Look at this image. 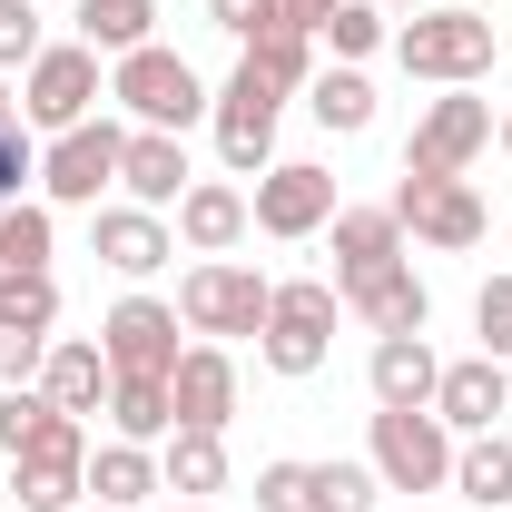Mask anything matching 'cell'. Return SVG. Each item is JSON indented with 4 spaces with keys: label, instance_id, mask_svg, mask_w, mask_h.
Wrapping results in <instances>:
<instances>
[{
    "label": "cell",
    "instance_id": "1",
    "mask_svg": "<svg viewBox=\"0 0 512 512\" xmlns=\"http://www.w3.org/2000/svg\"><path fill=\"white\" fill-rule=\"evenodd\" d=\"M493 20L483 10H414L404 30H394V60L414 69V79H434V89H473L483 69H493Z\"/></svg>",
    "mask_w": 512,
    "mask_h": 512
},
{
    "label": "cell",
    "instance_id": "2",
    "mask_svg": "<svg viewBox=\"0 0 512 512\" xmlns=\"http://www.w3.org/2000/svg\"><path fill=\"white\" fill-rule=\"evenodd\" d=\"M266 306H276V286H266L256 266H237V256H207V266L178 276V316H188L207 345H227V335H266Z\"/></svg>",
    "mask_w": 512,
    "mask_h": 512
},
{
    "label": "cell",
    "instance_id": "3",
    "mask_svg": "<svg viewBox=\"0 0 512 512\" xmlns=\"http://www.w3.org/2000/svg\"><path fill=\"white\" fill-rule=\"evenodd\" d=\"M375 483L384 493H434V483H453V434L434 404H375Z\"/></svg>",
    "mask_w": 512,
    "mask_h": 512
},
{
    "label": "cell",
    "instance_id": "4",
    "mask_svg": "<svg viewBox=\"0 0 512 512\" xmlns=\"http://www.w3.org/2000/svg\"><path fill=\"white\" fill-rule=\"evenodd\" d=\"M79 493H89V424L79 414H50L40 444L10 453V503L20 512H79Z\"/></svg>",
    "mask_w": 512,
    "mask_h": 512
},
{
    "label": "cell",
    "instance_id": "5",
    "mask_svg": "<svg viewBox=\"0 0 512 512\" xmlns=\"http://www.w3.org/2000/svg\"><path fill=\"white\" fill-rule=\"evenodd\" d=\"M109 99H119L138 128H188V119H207V79H197L178 50H128L119 69H109Z\"/></svg>",
    "mask_w": 512,
    "mask_h": 512
},
{
    "label": "cell",
    "instance_id": "6",
    "mask_svg": "<svg viewBox=\"0 0 512 512\" xmlns=\"http://www.w3.org/2000/svg\"><path fill=\"white\" fill-rule=\"evenodd\" d=\"M483 148H493V99L444 89V99L414 119V138H404V178H463Z\"/></svg>",
    "mask_w": 512,
    "mask_h": 512
},
{
    "label": "cell",
    "instance_id": "7",
    "mask_svg": "<svg viewBox=\"0 0 512 512\" xmlns=\"http://www.w3.org/2000/svg\"><path fill=\"white\" fill-rule=\"evenodd\" d=\"M325 345H335V286H325V276H296V286H276L256 355H266L276 375H316Z\"/></svg>",
    "mask_w": 512,
    "mask_h": 512
},
{
    "label": "cell",
    "instance_id": "8",
    "mask_svg": "<svg viewBox=\"0 0 512 512\" xmlns=\"http://www.w3.org/2000/svg\"><path fill=\"white\" fill-rule=\"evenodd\" d=\"M276 99H286V89L256 79L247 60H237V79L207 99V109H217V158H227L237 178H266V158H276Z\"/></svg>",
    "mask_w": 512,
    "mask_h": 512
},
{
    "label": "cell",
    "instance_id": "9",
    "mask_svg": "<svg viewBox=\"0 0 512 512\" xmlns=\"http://www.w3.org/2000/svg\"><path fill=\"white\" fill-rule=\"evenodd\" d=\"M119 148H128V128H109V119L60 128L50 158H40V188L60 197V207H99V197L119 188Z\"/></svg>",
    "mask_w": 512,
    "mask_h": 512
},
{
    "label": "cell",
    "instance_id": "10",
    "mask_svg": "<svg viewBox=\"0 0 512 512\" xmlns=\"http://www.w3.org/2000/svg\"><path fill=\"white\" fill-rule=\"evenodd\" d=\"M89 109H99V50H89V40L40 50V60H30V89H20V119L30 128H79Z\"/></svg>",
    "mask_w": 512,
    "mask_h": 512
},
{
    "label": "cell",
    "instance_id": "11",
    "mask_svg": "<svg viewBox=\"0 0 512 512\" xmlns=\"http://www.w3.org/2000/svg\"><path fill=\"white\" fill-rule=\"evenodd\" d=\"M99 355H109V375H168L188 345H178V306H158V296H119L109 325H99Z\"/></svg>",
    "mask_w": 512,
    "mask_h": 512
},
{
    "label": "cell",
    "instance_id": "12",
    "mask_svg": "<svg viewBox=\"0 0 512 512\" xmlns=\"http://www.w3.org/2000/svg\"><path fill=\"white\" fill-rule=\"evenodd\" d=\"M50 325H60V286H50V276L0 286V384H40V365H50Z\"/></svg>",
    "mask_w": 512,
    "mask_h": 512
},
{
    "label": "cell",
    "instance_id": "13",
    "mask_svg": "<svg viewBox=\"0 0 512 512\" xmlns=\"http://www.w3.org/2000/svg\"><path fill=\"white\" fill-rule=\"evenodd\" d=\"M247 217L266 227V237H316L325 217H335V178H325L316 158H286V168H266V178H256Z\"/></svg>",
    "mask_w": 512,
    "mask_h": 512
},
{
    "label": "cell",
    "instance_id": "14",
    "mask_svg": "<svg viewBox=\"0 0 512 512\" xmlns=\"http://www.w3.org/2000/svg\"><path fill=\"white\" fill-rule=\"evenodd\" d=\"M394 217H404L424 247H483V227H493L483 197L463 188V178H404V188H394Z\"/></svg>",
    "mask_w": 512,
    "mask_h": 512
},
{
    "label": "cell",
    "instance_id": "15",
    "mask_svg": "<svg viewBox=\"0 0 512 512\" xmlns=\"http://www.w3.org/2000/svg\"><path fill=\"white\" fill-rule=\"evenodd\" d=\"M168 404H178L188 434H227V414H237V355L227 345H188L168 365Z\"/></svg>",
    "mask_w": 512,
    "mask_h": 512
},
{
    "label": "cell",
    "instance_id": "16",
    "mask_svg": "<svg viewBox=\"0 0 512 512\" xmlns=\"http://www.w3.org/2000/svg\"><path fill=\"white\" fill-rule=\"evenodd\" d=\"M119 188H128V207H178V197L197 188L188 178V148H178V128H128V148H119Z\"/></svg>",
    "mask_w": 512,
    "mask_h": 512
},
{
    "label": "cell",
    "instance_id": "17",
    "mask_svg": "<svg viewBox=\"0 0 512 512\" xmlns=\"http://www.w3.org/2000/svg\"><path fill=\"white\" fill-rule=\"evenodd\" d=\"M325 227H335V296L384 276V266H404V217L394 207H335Z\"/></svg>",
    "mask_w": 512,
    "mask_h": 512
},
{
    "label": "cell",
    "instance_id": "18",
    "mask_svg": "<svg viewBox=\"0 0 512 512\" xmlns=\"http://www.w3.org/2000/svg\"><path fill=\"white\" fill-rule=\"evenodd\" d=\"M512 404V384L493 355H463V365H444V384H434V414H444V434H493Z\"/></svg>",
    "mask_w": 512,
    "mask_h": 512
},
{
    "label": "cell",
    "instance_id": "19",
    "mask_svg": "<svg viewBox=\"0 0 512 512\" xmlns=\"http://www.w3.org/2000/svg\"><path fill=\"white\" fill-rule=\"evenodd\" d=\"M89 237H99V266H119V276H158V266L178 256L158 207H99V227H89Z\"/></svg>",
    "mask_w": 512,
    "mask_h": 512
},
{
    "label": "cell",
    "instance_id": "20",
    "mask_svg": "<svg viewBox=\"0 0 512 512\" xmlns=\"http://www.w3.org/2000/svg\"><path fill=\"white\" fill-rule=\"evenodd\" d=\"M345 306L375 325V335H424V316H434V296H424L414 266H384V276H365V286H345Z\"/></svg>",
    "mask_w": 512,
    "mask_h": 512
},
{
    "label": "cell",
    "instance_id": "21",
    "mask_svg": "<svg viewBox=\"0 0 512 512\" xmlns=\"http://www.w3.org/2000/svg\"><path fill=\"white\" fill-rule=\"evenodd\" d=\"M365 375H375V404L404 414V404H434L444 365H434V345H424V335H375V365H365Z\"/></svg>",
    "mask_w": 512,
    "mask_h": 512
},
{
    "label": "cell",
    "instance_id": "22",
    "mask_svg": "<svg viewBox=\"0 0 512 512\" xmlns=\"http://www.w3.org/2000/svg\"><path fill=\"white\" fill-rule=\"evenodd\" d=\"M247 227H256V217H247V197L227 188V178H197V188L178 197V237H188L197 256H227Z\"/></svg>",
    "mask_w": 512,
    "mask_h": 512
},
{
    "label": "cell",
    "instance_id": "23",
    "mask_svg": "<svg viewBox=\"0 0 512 512\" xmlns=\"http://www.w3.org/2000/svg\"><path fill=\"white\" fill-rule=\"evenodd\" d=\"M109 384H119V375H109V355H99V345H50V365H40V394H50L60 414H79V424L109 404Z\"/></svg>",
    "mask_w": 512,
    "mask_h": 512
},
{
    "label": "cell",
    "instance_id": "24",
    "mask_svg": "<svg viewBox=\"0 0 512 512\" xmlns=\"http://www.w3.org/2000/svg\"><path fill=\"white\" fill-rule=\"evenodd\" d=\"M109 424H119V444H158V434H178L168 375H119V384H109Z\"/></svg>",
    "mask_w": 512,
    "mask_h": 512
},
{
    "label": "cell",
    "instance_id": "25",
    "mask_svg": "<svg viewBox=\"0 0 512 512\" xmlns=\"http://www.w3.org/2000/svg\"><path fill=\"white\" fill-rule=\"evenodd\" d=\"M158 483H168V493H227V444H217V434H188V424H178V434H168V453H158Z\"/></svg>",
    "mask_w": 512,
    "mask_h": 512
},
{
    "label": "cell",
    "instance_id": "26",
    "mask_svg": "<svg viewBox=\"0 0 512 512\" xmlns=\"http://www.w3.org/2000/svg\"><path fill=\"white\" fill-rule=\"evenodd\" d=\"M89 493H99L109 512H128V503H148V493H168V483H158L148 444H99L89 453Z\"/></svg>",
    "mask_w": 512,
    "mask_h": 512
},
{
    "label": "cell",
    "instance_id": "27",
    "mask_svg": "<svg viewBox=\"0 0 512 512\" xmlns=\"http://www.w3.org/2000/svg\"><path fill=\"white\" fill-rule=\"evenodd\" d=\"M148 30H158V0H79V40L109 50V60L148 50Z\"/></svg>",
    "mask_w": 512,
    "mask_h": 512
},
{
    "label": "cell",
    "instance_id": "28",
    "mask_svg": "<svg viewBox=\"0 0 512 512\" xmlns=\"http://www.w3.org/2000/svg\"><path fill=\"white\" fill-rule=\"evenodd\" d=\"M453 493H463V503H483V512L512 503V444H503V434H473V444L453 453Z\"/></svg>",
    "mask_w": 512,
    "mask_h": 512
},
{
    "label": "cell",
    "instance_id": "29",
    "mask_svg": "<svg viewBox=\"0 0 512 512\" xmlns=\"http://www.w3.org/2000/svg\"><path fill=\"white\" fill-rule=\"evenodd\" d=\"M20 276H50V207H0V286H20Z\"/></svg>",
    "mask_w": 512,
    "mask_h": 512
},
{
    "label": "cell",
    "instance_id": "30",
    "mask_svg": "<svg viewBox=\"0 0 512 512\" xmlns=\"http://www.w3.org/2000/svg\"><path fill=\"white\" fill-rule=\"evenodd\" d=\"M247 69H256V79H276V89H306V79H316V30H296V20L256 30V40H247Z\"/></svg>",
    "mask_w": 512,
    "mask_h": 512
},
{
    "label": "cell",
    "instance_id": "31",
    "mask_svg": "<svg viewBox=\"0 0 512 512\" xmlns=\"http://www.w3.org/2000/svg\"><path fill=\"white\" fill-rule=\"evenodd\" d=\"M306 89H316L306 109H316V119L335 128V138H355V128H375V89H365V69H316Z\"/></svg>",
    "mask_w": 512,
    "mask_h": 512
},
{
    "label": "cell",
    "instance_id": "32",
    "mask_svg": "<svg viewBox=\"0 0 512 512\" xmlns=\"http://www.w3.org/2000/svg\"><path fill=\"white\" fill-rule=\"evenodd\" d=\"M306 493H316V512H375L384 503L375 463H306Z\"/></svg>",
    "mask_w": 512,
    "mask_h": 512
},
{
    "label": "cell",
    "instance_id": "33",
    "mask_svg": "<svg viewBox=\"0 0 512 512\" xmlns=\"http://www.w3.org/2000/svg\"><path fill=\"white\" fill-rule=\"evenodd\" d=\"M50 414H60V404H50L40 384H0V453H30Z\"/></svg>",
    "mask_w": 512,
    "mask_h": 512
},
{
    "label": "cell",
    "instance_id": "34",
    "mask_svg": "<svg viewBox=\"0 0 512 512\" xmlns=\"http://www.w3.org/2000/svg\"><path fill=\"white\" fill-rule=\"evenodd\" d=\"M325 40H335V60H365V50H384V10L375 0H335L325 10Z\"/></svg>",
    "mask_w": 512,
    "mask_h": 512
},
{
    "label": "cell",
    "instance_id": "35",
    "mask_svg": "<svg viewBox=\"0 0 512 512\" xmlns=\"http://www.w3.org/2000/svg\"><path fill=\"white\" fill-rule=\"evenodd\" d=\"M473 325H483V355H493V365H512V266L473 296Z\"/></svg>",
    "mask_w": 512,
    "mask_h": 512
},
{
    "label": "cell",
    "instance_id": "36",
    "mask_svg": "<svg viewBox=\"0 0 512 512\" xmlns=\"http://www.w3.org/2000/svg\"><path fill=\"white\" fill-rule=\"evenodd\" d=\"M40 50H50V40H40V10H30V0H0V69H30Z\"/></svg>",
    "mask_w": 512,
    "mask_h": 512
},
{
    "label": "cell",
    "instance_id": "37",
    "mask_svg": "<svg viewBox=\"0 0 512 512\" xmlns=\"http://www.w3.org/2000/svg\"><path fill=\"white\" fill-rule=\"evenodd\" d=\"M256 512H316L306 463H266V473H256Z\"/></svg>",
    "mask_w": 512,
    "mask_h": 512
},
{
    "label": "cell",
    "instance_id": "38",
    "mask_svg": "<svg viewBox=\"0 0 512 512\" xmlns=\"http://www.w3.org/2000/svg\"><path fill=\"white\" fill-rule=\"evenodd\" d=\"M20 178H40V158H30V119H0V207L20 197Z\"/></svg>",
    "mask_w": 512,
    "mask_h": 512
},
{
    "label": "cell",
    "instance_id": "39",
    "mask_svg": "<svg viewBox=\"0 0 512 512\" xmlns=\"http://www.w3.org/2000/svg\"><path fill=\"white\" fill-rule=\"evenodd\" d=\"M207 20H217V30H237V40H256V30H276V20H286V0H207Z\"/></svg>",
    "mask_w": 512,
    "mask_h": 512
},
{
    "label": "cell",
    "instance_id": "40",
    "mask_svg": "<svg viewBox=\"0 0 512 512\" xmlns=\"http://www.w3.org/2000/svg\"><path fill=\"white\" fill-rule=\"evenodd\" d=\"M325 10H335V0H286V20H296V30H325Z\"/></svg>",
    "mask_w": 512,
    "mask_h": 512
},
{
    "label": "cell",
    "instance_id": "41",
    "mask_svg": "<svg viewBox=\"0 0 512 512\" xmlns=\"http://www.w3.org/2000/svg\"><path fill=\"white\" fill-rule=\"evenodd\" d=\"M384 10H424V0H384Z\"/></svg>",
    "mask_w": 512,
    "mask_h": 512
},
{
    "label": "cell",
    "instance_id": "42",
    "mask_svg": "<svg viewBox=\"0 0 512 512\" xmlns=\"http://www.w3.org/2000/svg\"><path fill=\"white\" fill-rule=\"evenodd\" d=\"M0 119H20V109H10V89H0Z\"/></svg>",
    "mask_w": 512,
    "mask_h": 512
},
{
    "label": "cell",
    "instance_id": "43",
    "mask_svg": "<svg viewBox=\"0 0 512 512\" xmlns=\"http://www.w3.org/2000/svg\"><path fill=\"white\" fill-rule=\"evenodd\" d=\"M168 512H207V503H168Z\"/></svg>",
    "mask_w": 512,
    "mask_h": 512
},
{
    "label": "cell",
    "instance_id": "44",
    "mask_svg": "<svg viewBox=\"0 0 512 512\" xmlns=\"http://www.w3.org/2000/svg\"><path fill=\"white\" fill-rule=\"evenodd\" d=\"M503 148H512V119H503Z\"/></svg>",
    "mask_w": 512,
    "mask_h": 512
},
{
    "label": "cell",
    "instance_id": "45",
    "mask_svg": "<svg viewBox=\"0 0 512 512\" xmlns=\"http://www.w3.org/2000/svg\"><path fill=\"white\" fill-rule=\"evenodd\" d=\"M89 512H109V503H89Z\"/></svg>",
    "mask_w": 512,
    "mask_h": 512
}]
</instances>
